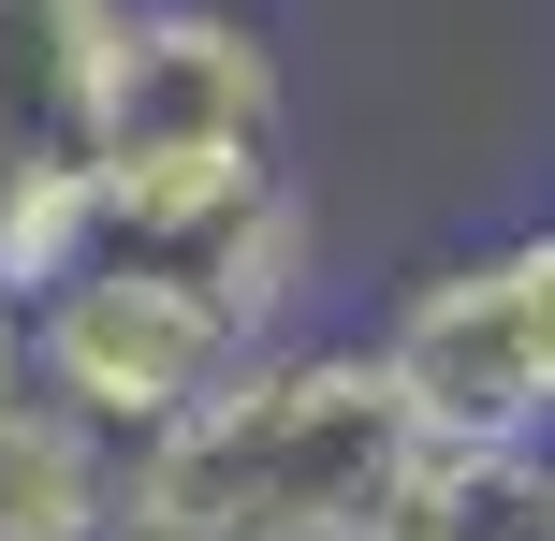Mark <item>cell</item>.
Masks as SVG:
<instances>
[{
	"label": "cell",
	"instance_id": "8",
	"mask_svg": "<svg viewBox=\"0 0 555 541\" xmlns=\"http://www.w3.org/2000/svg\"><path fill=\"white\" fill-rule=\"evenodd\" d=\"M0 396H29V308L0 293Z\"/></svg>",
	"mask_w": 555,
	"mask_h": 541
},
{
	"label": "cell",
	"instance_id": "2",
	"mask_svg": "<svg viewBox=\"0 0 555 541\" xmlns=\"http://www.w3.org/2000/svg\"><path fill=\"white\" fill-rule=\"evenodd\" d=\"M293 88H278V29L234 0H117L103 103H88V205L103 249H176L234 263L278 220H307L293 176Z\"/></svg>",
	"mask_w": 555,
	"mask_h": 541
},
{
	"label": "cell",
	"instance_id": "9",
	"mask_svg": "<svg viewBox=\"0 0 555 541\" xmlns=\"http://www.w3.org/2000/svg\"><path fill=\"white\" fill-rule=\"evenodd\" d=\"M541 513H555V439H541Z\"/></svg>",
	"mask_w": 555,
	"mask_h": 541
},
{
	"label": "cell",
	"instance_id": "3",
	"mask_svg": "<svg viewBox=\"0 0 555 541\" xmlns=\"http://www.w3.org/2000/svg\"><path fill=\"white\" fill-rule=\"evenodd\" d=\"M307 279V220H278L234 263H176V249H103L88 234L74 279L29 293V396H59L74 425H103L117 454L162 439L191 396H220L249 351H278V308Z\"/></svg>",
	"mask_w": 555,
	"mask_h": 541
},
{
	"label": "cell",
	"instance_id": "4",
	"mask_svg": "<svg viewBox=\"0 0 555 541\" xmlns=\"http://www.w3.org/2000/svg\"><path fill=\"white\" fill-rule=\"evenodd\" d=\"M395 396L424 410V439H498V454H541L555 439V220L512 234V249H468L380 322Z\"/></svg>",
	"mask_w": 555,
	"mask_h": 541
},
{
	"label": "cell",
	"instance_id": "7",
	"mask_svg": "<svg viewBox=\"0 0 555 541\" xmlns=\"http://www.w3.org/2000/svg\"><path fill=\"white\" fill-rule=\"evenodd\" d=\"M380 541H555V513H541V454L439 439V454L410 468V498L380 513Z\"/></svg>",
	"mask_w": 555,
	"mask_h": 541
},
{
	"label": "cell",
	"instance_id": "1",
	"mask_svg": "<svg viewBox=\"0 0 555 541\" xmlns=\"http://www.w3.org/2000/svg\"><path fill=\"white\" fill-rule=\"evenodd\" d=\"M424 454L380 337H293L117 454V541H380Z\"/></svg>",
	"mask_w": 555,
	"mask_h": 541
},
{
	"label": "cell",
	"instance_id": "5",
	"mask_svg": "<svg viewBox=\"0 0 555 541\" xmlns=\"http://www.w3.org/2000/svg\"><path fill=\"white\" fill-rule=\"evenodd\" d=\"M103 44H117V0H0V205L88 176Z\"/></svg>",
	"mask_w": 555,
	"mask_h": 541
},
{
	"label": "cell",
	"instance_id": "6",
	"mask_svg": "<svg viewBox=\"0 0 555 541\" xmlns=\"http://www.w3.org/2000/svg\"><path fill=\"white\" fill-rule=\"evenodd\" d=\"M0 541H117V439L59 396H0Z\"/></svg>",
	"mask_w": 555,
	"mask_h": 541
}]
</instances>
